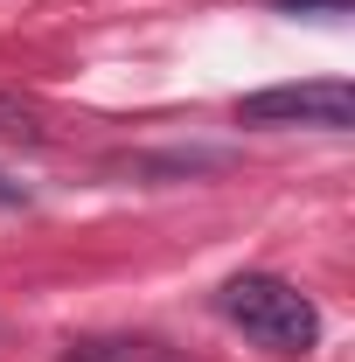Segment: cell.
<instances>
[{
	"label": "cell",
	"mask_w": 355,
	"mask_h": 362,
	"mask_svg": "<svg viewBox=\"0 0 355 362\" xmlns=\"http://www.w3.org/2000/svg\"><path fill=\"white\" fill-rule=\"evenodd\" d=\"M223 314L237 320L251 341H265L279 356H307L320 341V314L293 279H272V272H237L223 286Z\"/></svg>",
	"instance_id": "6da1fadb"
},
{
	"label": "cell",
	"mask_w": 355,
	"mask_h": 362,
	"mask_svg": "<svg viewBox=\"0 0 355 362\" xmlns=\"http://www.w3.org/2000/svg\"><path fill=\"white\" fill-rule=\"evenodd\" d=\"M21 202H28V188H21V181H7V175H0V209H21Z\"/></svg>",
	"instance_id": "3957f363"
},
{
	"label": "cell",
	"mask_w": 355,
	"mask_h": 362,
	"mask_svg": "<svg viewBox=\"0 0 355 362\" xmlns=\"http://www.w3.org/2000/svg\"><path fill=\"white\" fill-rule=\"evenodd\" d=\"M237 126H313V133H349L355 126V90L342 77H320V84H272L251 90L237 105Z\"/></svg>",
	"instance_id": "7a4b0ae2"
},
{
	"label": "cell",
	"mask_w": 355,
	"mask_h": 362,
	"mask_svg": "<svg viewBox=\"0 0 355 362\" xmlns=\"http://www.w3.org/2000/svg\"><path fill=\"white\" fill-rule=\"evenodd\" d=\"M279 7H300V14H307V7H327V14H342L349 0H279Z\"/></svg>",
	"instance_id": "277c9868"
}]
</instances>
